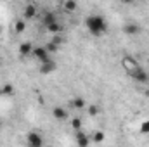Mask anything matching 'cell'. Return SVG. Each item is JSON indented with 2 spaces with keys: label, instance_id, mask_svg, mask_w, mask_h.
I'll return each mask as SVG.
<instances>
[{
  "label": "cell",
  "instance_id": "277c9868",
  "mask_svg": "<svg viewBox=\"0 0 149 147\" xmlns=\"http://www.w3.org/2000/svg\"><path fill=\"white\" fill-rule=\"evenodd\" d=\"M31 55H33L35 59H38L42 64H43V62H47V61H50V54L45 50V47H35Z\"/></svg>",
  "mask_w": 149,
  "mask_h": 147
},
{
  "label": "cell",
  "instance_id": "8fae6325",
  "mask_svg": "<svg viewBox=\"0 0 149 147\" xmlns=\"http://www.w3.org/2000/svg\"><path fill=\"white\" fill-rule=\"evenodd\" d=\"M54 23H57L56 14H54V12H45V14H43V24H45V28L50 26V24H54Z\"/></svg>",
  "mask_w": 149,
  "mask_h": 147
},
{
  "label": "cell",
  "instance_id": "8992f818",
  "mask_svg": "<svg viewBox=\"0 0 149 147\" xmlns=\"http://www.w3.org/2000/svg\"><path fill=\"white\" fill-rule=\"evenodd\" d=\"M74 140H76V146L78 147H88V144H90L88 135L83 133V132H76L74 133Z\"/></svg>",
  "mask_w": 149,
  "mask_h": 147
},
{
  "label": "cell",
  "instance_id": "d6986e66",
  "mask_svg": "<svg viewBox=\"0 0 149 147\" xmlns=\"http://www.w3.org/2000/svg\"><path fill=\"white\" fill-rule=\"evenodd\" d=\"M71 126H73V130L80 132V128H81V119H80V118H73V121H71Z\"/></svg>",
  "mask_w": 149,
  "mask_h": 147
},
{
  "label": "cell",
  "instance_id": "7402d4cb",
  "mask_svg": "<svg viewBox=\"0 0 149 147\" xmlns=\"http://www.w3.org/2000/svg\"><path fill=\"white\" fill-rule=\"evenodd\" d=\"M141 133H149V119H146V121L141 125Z\"/></svg>",
  "mask_w": 149,
  "mask_h": 147
},
{
  "label": "cell",
  "instance_id": "2e32d148",
  "mask_svg": "<svg viewBox=\"0 0 149 147\" xmlns=\"http://www.w3.org/2000/svg\"><path fill=\"white\" fill-rule=\"evenodd\" d=\"M71 106H73L74 109H83L85 107V101L81 97H74L73 101H71Z\"/></svg>",
  "mask_w": 149,
  "mask_h": 147
},
{
  "label": "cell",
  "instance_id": "30bf717a",
  "mask_svg": "<svg viewBox=\"0 0 149 147\" xmlns=\"http://www.w3.org/2000/svg\"><path fill=\"white\" fill-rule=\"evenodd\" d=\"M52 114H54V118H56V119H61V121H64V119L68 118V111L63 109V107H59V106L52 109Z\"/></svg>",
  "mask_w": 149,
  "mask_h": 147
},
{
  "label": "cell",
  "instance_id": "6da1fadb",
  "mask_svg": "<svg viewBox=\"0 0 149 147\" xmlns=\"http://www.w3.org/2000/svg\"><path fill=\"white\" fill-rule=\"evenodd\" d=\"M85 24H87L88 31H90L94 37H101V35L108 30V23H106V19H104L102 16H97V14L88 16V17L85 19Z\"/></svg>",
  "mask_w": 149,
  "mask_h": 147
},
{
  "label": "cell",
  "instance_id": "ac0fdd59",
  "mask_svg": "<svg viewBox=\"0 0 149 147\" xmlns=\"http://www.w3.org/2000/svg\"><path fill=\"white\" fill-rule=\"evenodd\" d=\"M104 139H106L104 132H95V133L92 135V140H94V142H97V144H101V142H102Z\"/></svg>",
  "mask_w": 149,
  "mask_h": 147
},
{
  "label": "cell",
  "instance_id": "5bb4252c",
  "mask_svg": "<svg viewBox=\"0 0 149 147\" xmlns=\"http://www.w3.org/2000/svg\"><path fill=\"white\" fill-rule=\"evenodd\" d=\"M123 31H125L127 35H137L141 30H139V26H137V24H125Z\"/></svg>",
  "mask_w": 149,
  "mask_h": 147
},
{
  "label": "cell",
  "instance_id": "ffe728a7",
  "mask_svg": "<svg viewBox=\"0 0 149 147\" xmlns=\"http://www.w3.org/2000/svg\"><path fill=\"white\" fill-rule=\"evenodd\" d=\"M57 49H59V47H57V45H54L52 42H49V43L45 45V50H47L49 54H52V52H57Z\"/></svg>",
  "mask_w": 149,
  "mask_h": 147
},
{
  "label": "cell",
  "instance_id": "9a60e30c",
  "mask_svg": "<svg viewBox=\"0 0 149 147\" xmlns=\"http://www.w3.org/2000/svg\"><path fill=\"white\" fill-rule=\"evenodd\" d=\"M47 31H50V33H54V35H61V31H63V26H61L59 23H54V24L47 26Z\"/></svg>",
  "mask_w": 149,
  "mask_h": 147
},
{
  "label": "cell",
  "instance_id": "44dd1931",
  "mask_svg": "<svg viewBox=\"0 0 149 147\" xmlns=\"http://www.w3.org/2000/svg\"><path fill=\"white\" fill-rule=\"evenodd\" d=\"M50 42H52L54 45H57V47H59V45H61V43L64 42V38L61 37V35H54V37H52V40H50Z\"/></svg>",
  "mask_w": 149,
  "mask_h": 147
},
{
  "label": "cell",
  "instance_id": "ba28073f",
  "mask_svg": "<svg viewBox=\"0 0 149 147\" xmlns=\"http://www.w3.org/2000/svg\"><path fill=\"white\" fill-rule=\"evenodd\" d=\"M56 69V62L50 59V61H47V62H43L42 66H40V73L42 74H49V73H52Z\"/></svg>",
  "mask_w": 149,
  "mask_h": 147
},
{
  "label": "cell",
  "instance_id": "cb8c5ba5",
  "mask_svg": "<svg viewBox=\"0 0 149 147\" xmlns=\"http://www.w3.org/2000/svg\"><path fill=\"white\" fill-rule=\"evenodd\" d=\"M0 128H2V121H0Z\"/></svg>",
  "mask_w": 149,
  "mask_h": 147
},
{
  "label": "cell",
  "instance_id": "7c38bea8",
  "mask_svg": "<svg viewBox=\"0 0 149 147\" xmlns=\"http://www.w3.org/2000/svg\"><path fill=\"white\" fill-rule=\"evenodd\" d=\"M12 94H14V87H12V83H5V85H2V88H0V95L9 97V95H12Z\"/></svg>",
  "mask_w": 149,
  "mask_h": 147
},
{
  "label": "cell",
  "instance_id": "7a4b0ae2",
  "mask_svg": "<svg viewBox=\"0 0 149 147\" xmlns=\"http://www.w3.org/2000/svg\"><path fill=\"white\" fill-rule=\"evenodd\" d=\"M130 76L135 80V81H139V83H149V74H148V71L144 69V68H137V69H134V71H130Z\"/></svg>",
  "mask_w": 149,
  "mask_h": 147
},
{
  "label": "cell",
  "instance_id": "9c48e42d",
  "mask_svg": "<svg viewBox=\"0 0 149 147\" xmlns=\"http://www.w3.org/2000/svg\"><path fill=\"white\" fill-rule=\"evenodd\" d=\"M24 19H33L35 16H37V7L33 5V3H28L26 7H24Z\"/></svg>",
  "mask_w": 149,
  "mask_h": 147
},
{
  "label": "cell",
  "instance_id": "603a6c76",
  "mask_svg": "<svg viewBox=\"0 0 149 147\" xmlns=\"http://www.w3.org/2000/svg\"><path fill=\"white\" fill-rule=\"evenodd\" d=\"M88 114L90 116H97L99 114V107L97 106H88Z\"/></svg>",
  "mask_w": 149,
  "mask_h": 147
},
{
  "label": "cell",
  "instance_id": "3957f363",
  "mask_svg": "<svg viewBox=\"0 0 149 147\" xmlns=\"http://www.w3.org/2000/svg\"><path fill=\"white\" fill-rule=\"evenodd\" d=\"M26 140H28V147H43V139L37 132H30Z\"/></svg>",
  "mask_w": 149,
  "mask_h": 147
},
{
  "label": "cell",
  "instance_id": "4fadbf2b",
  "mask_svg": "<svg viewBox=\"0 0 149 147\" xmlns=\"http://www.w3.org/2000/svg\"><path fill=\"white\" fill-rule=\"evenodd\" d=\"M63 9H64L66 12H74V10L78 9V3H76L74 0H66V2L63 3Z\"/></svg>",
  "mask_w": 149,
  "mask_h": 147
},
{
  "label": "cell",
  "instance_id": "5b68a950",
  "mask_svg": "<svg viewBox=\"0 0 149 147\" xmlns=\"http://www.w3.org/2000/svg\"><path fill=\"white\" fill-rule=\"evenodd\" d=\"M121 64H123V68L127 69V73H130V71H134V69L139 68V62H137L132 55H125L123 61H121Z\"/></svg>",
  "mask_w": 149,
  "mask_h": 147
},
{
  "label": "cell",
  "instance_id": "52a82bcc",
  "mask_svg": "<svg viewBox=\"0 0 149 147\" xmlns=\"http://www.w3.org/2000/svg\"><path fill=\"white\" fill-rule=\"evenodd\" d=\"M31 54H33V45H31V42H23V43L19 45V55L28 57V55H31Z\"/></svg>",
  "mask_w": 149,
  "mask_h": 147
},
{
  "label": "cell",
  "instance_id": "e0dca14e",
  "mask_svg": "<svg viewBox=\"0 0 149 147\" xmlns=\"http://www.w3.org/2000/svg\"><path fill=\"white\" fill-rule=\"evenodd\" d=\"M14 30H16L17 33H23V31L26 30V23H24L23 19H17V21L14 23Z\"/></svg>",
  "mask_w": 149,
  "mask_h": 147
}]
</instances>
